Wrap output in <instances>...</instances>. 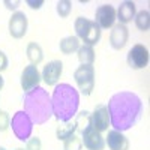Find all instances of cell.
<instances>
[{"mask_svg": "<svg viewBox=\"0 0 150 150\" xmlns=\"http://www.w3.org/2000/svg\"><path fill=\"white\" fill-rule=\"evenodd\" d=\"M110 123L119 132L131 129L141 119L143 102L138 95L132 92H119L110 98L108 102Z\"/></svg>", "mask_w": 150, "mask_h": 150, "instance_id": "6da1fadb", "label": "cell"}, {"mask_svg": "<svg viewBox=\"0 0 150 150\" xmlns=\"http://www.w3.org/2000/svg\"><path fill=\"white\" fill-rule=\"evenodd\" d=\"M53 116L57 122H69L77 114L80 107V93L68 83H60L51 95Z\"/></svg>", "mask_w": 150, "mask_h": 150, "instance_id": "7a4b0ae2", "label": "cell"}, {"mask_svg": "<svg viewBox=\"0 0 150 150\" xmlns=\"http://www.w3.org/2000/svg\"><path fill=\"white\" fill-rule=\"evenodd\" d=\"M24 112L29 116L33 125H44L53 117V105H51V96L42 87L24 93L23 98Z\"/></svg>", "mask_w": 150, "mask_h": 150, "instance_id": "3957f363", "label": "cell"}, {"mask_svg": "<svg viewBox=\"0 0 150 150\" xmlns=\"http://www.w3.org/2000/svg\"><path fill=\"white\" fill-rule=\"evenodd\" d=\"M74 27H75V32H77V38L84 42V45L93 47L101 39V29L92 20L78 17L74 23Z\"/></svg>", "mask_w": 150, "mask_h": 150, "instance_id": "277c9868", "label": "cell"}, {"mask_svg": "<svg viewBox=\"0 0 150 150\" xmlns=\"http://www.w3.org/2000/svg\"><path fill=\"white\" fill-rule=\"evenodd\" d=\"M74 80L78 86V90L84 96H89L95 89V68L92 65H81L75 69Z\"/></svg>", "mask_w": 150, "mask_h": 150, "instance_id": "5b68a950", "label": "cell"}, {"mask_svg": "<svg viewBox=\"0 0 150 150\" xmlns=\"http://www.w3.org/2000/svg\"><path fill=\"white\" fill-rule=\"evenodd\" d=\"M11 128L20 141H27L33 132V122L24 111H17L11 119Z\"/></svg>", "mask_w": 150, "mask_h": 150, "instance_id": "8992f818", "label": "cell"}, {"mask_svg": "<svg viewBox=\"0 0 150 150\" xmlns=\"http://www.w3.org/2000/svg\"><path fill=\"white\" fill-rule=\"evenodd\" d=\"M126 62L132 69H144L149 65V50L141 44H135L129 50Z\"/></svg>", "mask_w": 150, "mask_h": 150, "instance_id": "52a82bcc", "label": "cell"}, {"mask_svg": "<svg viewBox=\"0 0 150 150\" xmlns=\"http://www.w3.org/2000/svg\"><path fill=\"white\" fill-rule=\"evenodd\" d=\"M27 26H29L27 15L21 11H15L9 20V35L15 39H21L27 33Z\"/></svg>", "mask_w": 150, "mask_h": 150, "instance_id": "ba28073f", "label": "cell"}, {"mask_svg": "<svg viewBox=\"0 0 150 150\" xmlns=\"http://www.w3.org/2000/svg\"><path fill=\"white\" fill-rule=\"evenodd\" d=\"M81 143L87 150H104V147H105L104 137L92 125L81 132Z\"/></svg>", "mask_w": 150, "mask_h": 150, "instance_id": "9c48e42d", "label": "cell"}, {"mask_svg": "<svg viewBox=\"0 0 150 150\" xmlns=\"http://www.w3.org/2000/svg\"><path fill=\"white\" fill-rule=\"evenodd\" d=\"M41 74L38 71V66L35 65H29L23 69L21 72V78H20V84H21V89L24 92H30L36 87H39V83H41Z\"/></svg>", "mask_w": 150, "mask_h": 150, "instance_id": "30bf717a", "label": "cell"}, {"mask_svg": "<svg viewBox=\"0 0 150 150\" xmlns=\"http://www.w3.org/2000/svg\"><path fill=\"white\" fill-rule=\"evenodd\" d=\"M116 21V9L112 5H101L95 12V23L99 29H110L114 26Z\"/></svg>", "mask_w": 150, "mask_h": 150, "instance_id": "8fae6325", "label": "cell"}, {"mask_svg": "<svg viewBox=\"0 0 150 150\" xmlns=\"http://www.w3.org/2000/svg\"><path fill=\"white\" fill-rule=\"evenodd\" d=\"M62 72H63V63L60 60H53L44 66L42 71V80L48 86H57V81L60 78Z\"/></svg>", "mask_w": 150, "mask_h": 150, "instance_id": "7c38bea8", "label": "cell"}, {"mask_svg": "<svg viewBox=\"0 0 150 150\" xmlns=\"http://www.w3.org/2000/svg\"><path fill=\"white\" fill-rule=\"evenodd\" d=\"M92 126L99 131V132H104L108 129L110 126V112L107 105H98L93 112H92Z\"/></svg>", "mask_w": 150, "mask_h": 150, "instance_id": "4fadbf2b", "label": "cell"}, {"mask_svg": "<svg viewBox=\"0 0 150 150\" xmlns=\"http://www.w3.org/2000/svg\"><path fill=\"white\" fill-rule=\"evenodd\" d=\"M129 39V30L126 26H123V24H116V26H112V30L110 33V44L114 50H122L125 45H126Z\"/></svg>", "mask_w": 150, "mask_h": 150, "instance_id": "5bb4252c", "label": "cell"}, {"mask_svg": "<svg viewBox=\"0 0 150 150\" xmlns=\"http://www.w3.org/2000/svg\"><path fill=\"white\" fill-rule=\"evenodd\" d=\"M105 144L108 146L110 150H129V141H128V138L122 132H119L116 129L108 131Z\"/></svg>", "mask_w": 150, "mask_h": 150, "instance_id": "9a60e30c", "label": "cell"}, {"mask_svg": "<svg viewBox=\"0 0 150 150\" xmlns=\"http://www.w3.org/2000/svg\"><path fill=\"white\" fill-rule=\"evenodd\" d=\"M137 14V9H135V3L134 2H122L119 9L116 11V18L120 21V24H126L131 23L134 20Z\"/></svg>", "mask_w": 150, "mask_h": 150, "instance_id": "2e32d148", "label": "cell"}, {"mask_svg": "<svg viewBox=\"0 0 150 150\" xmlns=\"http://www.w3.org/2000/svg\"><path fill=\"white\" fill-rule=\"evenodd\" d=\"M26 54H27V59L30 60V65H39L42 59H44V51L39 44L36 42H30L26 48Z\"/></svg>", "mask_w": 150, "mask_h": 150, "instance_id": "e0dca14e", "label": "cell"}, {"mask_svg": "<svg viewBox=\"0 0 150 150\" xmlns=\"http://www.w3.org/2000/svg\"><path fill=\"white\" fill-rule=\"evenodd\" d=\"M75 131H77V126H75V123H74L72 120L63 122L60 126H57V129H56V137H57V140L65 141V140L69 138V137L75 135Z\"/></svg>", "mask_w": 150, "mask_h": 150, "instance_id": "ac0fdd59", "label": "cell"}, {"mask_svg": "<svg viewBox=\"0 0 150 150\" xmlns=\"http://www.w3.org/2000/svg\"><path fill=\"white\" fill-rule=\"evenodd\" d=\"M80 47V39L77 36H66L60 41V51L63 54H72L74 51H78Z\"/></svg>", "mask_w": 150, "mask_h": 150, "instance_id": "d6986e66", "label": "cell"}, {"mask_svg": "<svg viewBox=\"0 0 150 150\" xmlns=\"http://www.w3.org/2000/svg\"><path fill=\"white\" fill-rule=\"evenodd\" d=\"M78 60L81 62V65H93L95 62V50L93 47L83 45L78 48Z\"/></svg>", "mask_w": 150, "mask_h": 150, "instance_id": "ffe728a7", "label": "cell"}, {"mask_svg": "<svg viewBox=\"0 0 150 150\" xmlns=\"http://www.w3.org/2000/svg\"><path fill=\"white\" fill-rule=\"evenodd\" d=\"M134 21H135V26L138 30L141 32H147L149 27H150V14L147 9H143L140 11L138 14H135L134 17Z\"/></svg>", "mask_w": 150, "mask_h": 150, "instance_id": "44dd1931", "label": "cell"}, {"mask_svg": "<svg viewBox=\"0 0 150 150\" xmlns=\"http://www.w3.org/2000/svg\"><path fill=\"white\" fill-rule=\"evenodd\" d=\"M77 117H75V126H77V131L83 132L86 128H89L92 125V114L89 111H81L78 112V114H75Z\"/></svg>", "mask_w": 150, "mask_h": 150, "instance_id": "7402d4cb", "label": "cell"}, {"mask_svg": "<svg viewBox=\"0 0 150 150\" xmlns=\"http://www.w3.org/2000/svg\"><path fill=\"white\" fill-rule=\"evenodd\" d=\"M56 11L60 18H66V17H69L71 11H72V3L69 0H60L56 5Z\"/></svg>", "mask_w": 150, "mask_h": 150, "instance_id": "603a6c76", "label": "cell"}, {"mask_svg": "<svg viewBox=\"0 0 150 150\" xmlns=\"http://www.w3.org/2000/svg\"><path fill=\"white\" fill-rule=\"evenodd\" d=\"M83 149V143L78 137H69L68 140H65V144H63V150H81Z\"/></svg>", "mask_w": 150, "mask_h": 150, "instance_id": "cb8c5ba5", "label": "cell"}, {"mask_svg": "<svg viewBox=\"0 0 150 150\" xmlns=\"http://www.w3.org/2000/svg\"><path fill=\"white\" fill-rule=\"evenodd\" d=\"M11 126V117L6 111H0V132H5Z\"/></svg>", "mask_w": 150, "mask_h": 150, "instance_id": "d4e9b609", "label": "cell"}, {"mask_svg": "<svg viewBox=\"0 0 150 150\" xmlns=\"http://www.w3.org/2000/svg\"><path fill=\"white\" fill-rule=\"evenodd\" d=\"M41 147H42V143H41V138H38V137L29 138L26 143V150H41Z\"/></svg>", "mask_w": 150, "mask_h": 150, "instance_id": "484cf974", "label": "cell"}, {"mask_svg": "<svg viewBox=\"0 0 150 150\" xmlns=\"http://www.w3.org/2000/svg\"><path fill=\"white\" fill-rule=\"evenodd\" d=\"M8 65H9V60H8L6 54L3 51H0V72H3L5 69H8Z\"/></svg>", "mask_w": 150, "mask_h": 150, "instance_id": "4316f807", "label": "cell"}, {"mask_svg": "<svg viewBox=\"0 0 150 150\" xmlns=\"http://www.w3.org/2000/svg\"><path fill=\"white\" fill-rule=\"evenodd\" d=\"M32 9H39L42 5H44V0H27L26 2Z\"/></svg>", "mask_w": 150, "mask_h": 150, "instance_id": "83f0119b", "label": "cell"}, {"mask_svg": "<svg viewBox=\"0 0 150 150\" xmlns=\"http://www.w3.org/2000/svg\"><path fill=\"white\" fill-rule=\"evenodd\" d=\"M5 5H6L8 9H17L20 2H18V0H17V2H9V0H5Z\"/></svg>", "mask_w": 150, "mask_h": 150, "instance_id": "f1b7e54d", "label": "cell"}, {"mask_svg": "<svg viewBox=\"0 0 150 150\" xmlns=\"http://www.w3.org/2000/svg\"><path fill=\"white\" fill-rule=\"evenodd\" d=\"M3 86H5V80H3V77L0 75V90L3 89Z\"/></svg>", "mask_w": 150, "mask_h": 150, "instance_id": "f546056e", "label": "cell"}, {"mask_svg": "<svg viewBox=\"0 0 150 150\" xmlns=\"http://www.w3.org/2000/svg\"><path fill=\"white\" fill-rule=\"evenodd\" d=\"M0 150H6V149H5V147H2V146H0Z\"/></svg>", "mask_w": 150, "mask_h": 150, "instance_id": "4dcf8cb0", "label": "cell"}, {"mask_svg": "<svg viewBox=\"0 0 150 150\" xmlns=\"http://www.w3.org/2000/svg\"><path fill=\"white\" fill-rule=\"evenodd\" d=\"M15 150H24V149H21V147H20V149H15Z\"/></svg>", "mask_w": 150, "mask_h": 150, "instance_id": "1f68e13d", "label": "cell"}]
</instances>
